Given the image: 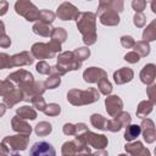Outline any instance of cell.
Wrapping results in <instances>:
<instances>
[{"mask_svg": "<svg viewBox=\"0 0 156 156\" xmlns=\"http://www.w3.org/2000/svg\"><path fill=\"white\" fill-rule=\"evenodd\" d=\"M134 78V72L129 67H122L113 72V80L117 85L126 84Z\"/></svg>", "mask_w": 156, "mask_h": 156, "instance_id": "e0dca14e", "label": "cell"}, {"mask_svg": "<svg viewBox=\"0 0 156 156\" xmlns=\"http://www.w3.org/2000/svg\"><path fill=\"white\" fill-rule=\"evenodd\" d=\"M124 60H126L127 62H129V63H136V62H139L140 57H139V55H138L136 52L129 51V52H127V54L124 55Z\"/></svg>", "mask_w": 156, "mask_h": 156, "instance_id": "bcb514c9", "label": "cell"}, {"mask_svg": "<svg viewBox=\"0 0 156 156\" xmlns=\"http://www.w3.org/2000/svg\"><path fill=\"white\" fill-rule=\"evenodd\" d=\"M76 156H93V154L90 151H80V152H77Z\"/></svg>", "mask_w": 156, "mask_h": 156, "instance_id": "680465c9", "label": "cell"}, {"mask_svg": "<svg viewBox=\"0 0 156 156\" xmlns=\"http://www.w3.org/2000/svg\"><path fill=\"white\" fill-rule=\"evenodd\" d=\"M6 105L5 104H0V117H2L4 115H5V112H6Z\"/></svg>", "mask_w": 156, "mask_h": 156, "instance_id": "6f0895ef", "label": "cell"}, {"mask_svg": "<svg viewBox=\"0 0 156 156\" xmlns=\"http://www.w3.org/2000/svg\"><path fill=\"white\" fill-rule=\"evenodd\" d=\"M123 7L124 2L122 0H101L95 15L101 24L113 27L119 23V12L123 11Z\"/></svg>", "mask_w": 156, "mask_h": 156, "instance_id": "6da1fadb", "label": "cell"}, {"mask_svg": "<svg viewBox=\"0 0 156 156\" xmlns=\"http://www.w3.org/2000/svg\"><path fill=\"white\" fill-rule=\"evenodd\" d=\"M77 28L83 37V43L85 45L95 44L98 35H96V15L93 12H79L78 17L76 18Z\"/></svg>", "mask_w": 156, "mask_h": 156, "instance_id": "7a4b0ae2", "label": "cell"}, {"mask_svg": "<svg viewBox=\"0 0 156 156\" xmlns=\"http://www.w3.org/2000/svg\"><path fill=\"white\" fill-rule=\"evenodd\" d=\"M144 145L141 141H130L128 144L124 145V150L127 154H129L130 156H138L143 150H144Z\"/></svg>", "mask_w": 156, "mask_h": 156, "instance_id": "484cf974", "label": "cell"}, {"mask_svg": "<svg viewBox=\"0 0 156 156\" xmlns=\"http://www.w3.org/2000/svg\"><path fill=\"white\" fill-rule=\"evenodd\" d=\"M141 134V128L138 124H128L126 127V132H124V139L127 141H134L139 135Z\"/></svg>", "mask_w": 156, "mask_h": 156, "instance_id": "cb8c5ba5", "label": "cell"}, {"mask_svg": "<svg viewBox=\"0 0 156 156\" xmlns=\"http://www.w3.org/2000/svg\"><path fill=\"white\" fill-rule=\"evenodd\" d=\"M15 88H16V85H15L12 82H10L9 79L2 80V82L0 83V96L4 98V96L7 95L9 93H11Z\"/></svg>", "mask_w": 156, "mask_h": 156, "instance_id": "74e56055", "label": "cell"}, {"mask_svg": "<svg viewBox=\"0 0 156 156\" xmlns=\"http://www.w3.org/2000/svg\"><path fill=\"white\" fill-rule=\"evenodd\" d=\"M34 62V57L29 51H21L15 54L10 58V66L12 67H21V66H30Z\"/></svg>", "mask_w": 156, "mask_h": 156, "instance_id": "9a60e30c", "label": "cell"}, {"mask_svg": "<svg viewBox=\"0 0 156 156\" xmlns=\"http://www.w3.org/2000/svg\"><path fill=\"white\" fill-rule=\"evenodd\" d=\"M141 133H143V138L147 144H152L156 140V130H155V123L152 119L150 118H143L141 124Z\"/></svg>", "mask_w": 156, "mask_h": 156, "instance_id": "5bb4252c", "label": "cell"}, {"mask_svg": "<svg viewBox=\"0 0 156 156\" xmlns=\"http://www.w3.org/2000/svg\"><path fill=\"white\" fill-rule=\"evenodd\" d=\"M34 132L38 136H46L52 132V126L46 121H41L34 127Z\"/></svg>", "mask_w": 156, "mask_h": 156, "instance_id": "4316f807", "label": "cell"}, {"mask_svg": "<svg viewBox=\"0 0 156 156\" xmlns=\"http://www.w3.org/2000/svg\"><path fill=\"white\" fill-rule=\"evenodd\" d=\"M0 156H10V150L2 143H0Z\"/></svg>", "mask_w": 156, "mask_h": 156, "instance_id": "f5cc1de1", "label": "cell"}, {"mask_svg": "<svg viewBox=\"0 0 156 156\" xmlns=\"http://www.w3.org/2000/svg\"><path fill=\"white\" fill-rule=\"evenodd\" d=\"M15 11L17 15L24 17L28 22L39 21V10L38 7L28 0H18L15 2Z\"/></svg>", "mask_w": 156, "mask_h": 156, "instance_id": "8992f818", "label": "cell"}, {"mask_svg": "<svg viewBox=\"0 0 156 156\" xmlns=\"http://www.w3.org/2000/svg\"><path fill=\"white\" fill-rule=\"evenodd\" d=\"M45 90H46V88H45L44 82H41V80H34L33 87L30 88V90H29L26 95H23V100L27 101V102H29L34 96H37V95H43V94L45 93Z\"/></svg>", "mask_w": 156, "mask_h": 156, "instance_id": "ffe728a7", "label": "cell"}, {"mask_svg": "<svg viewBox=\"0 0 156 156\" xmlns=\"http://www.w3.org/2000/svg\"><path fill=\"white\" fill-rule=\"evenodd\" d=\"M50 38H51V40H54V41H56V43H58V44H62V43H65L66 39H67V32H66V29L62 28V27H56V28L52 29V32H51V34H50Z\"/></svg>", "mask_w": 156, "mask_h": 156, "instance_id": "83f0119b", "label": "cell"}, {"mask_svg": "<svg viewBox=\"0 0 156 156\" xmlns=\"http://www.w3.org/2000/svg\"><path fill=\"white\" fill-rule=\"evenodd\" d=\"M44 84H45V88H46V89H56V88L61 84V77L50 74V76L46 78V80L44 82Z\"/></svg>", "mask_w": 156, "mask_h": 156, "instance_id": "8d00e7d4", "label": "cell"}, {"mask_svg": "<svg viewBox=\"0 0 156 156\" xmlns=\"http://www.w3.org/2000/svg\"><path fill=\"white\" fill-rule=\"evenodd\" d=\"M100 99V93L96 88H88L87 90L71 89L67 93V101L73 106H83L94 104Z\"/></svg>", "mask_w": 156, "mask_h": 156, "instance_id": "277c9868", "label": "cell"}, {"mask_svg": "<svg viewBox=\"0 0 156 156\" xmlns=\"http://www.w3.org/2000/svg\"><path fill=\"white\" fill-rule=\"evenodd\" d=\"M62 130L66 135H76V124L66 123V124H63Z\"/></svg>", "mask_w": 156, "mask_h": 156, "instance_id": "7dc6e473", "label": "cell"}, {"mask_svg": "<svg viewBox=\"0 0 156 156\" xmlns=\"http://www.w3.org/2000/svg\"><path fill=\"white\" fill-rule=\"evenodd\" d=\"M77 152H78V149H77V144L74 143V140L66 141L62 144V147H61L62 156H76Z\"/></svg>", "mask_w": 156, "mask_h": 156, "instance_id": "f546056e", "label": "cell"}, {"mask_svg": "<svg viewBox=\"0 0 156 156\" xmlns=\"http://www.w3.org/2000/svg\"><path fill=\"white\" fill-rule=\"evenodd\" d=\"M6 79H9L10 82H12L18 89H21L22 93H23V95H26L30 90V88L33 87V83H34L33 74L29 71H26V69L15 71V72L10 73Z\"/></svg>", "mask_w": 156, "mask_h": 156, "instance_id": "5b68a950", "label": "cell"}, {"mask_svg": "<svg viewBox=\"0 0 156 156\" xmlns=\"http://www.w3.org/2000/svg\"><path fill=\"white\" fill-rule=\"evenodd\" d=\"M16 116H18L22 119H35L37 118V111L33 107L29 106H21L16 110Z\"/></svg>", "mask_w": 156, "mask_h": 156, "instance_id": "603a6c76", "label": "cell"}, {"mask_svg": "<svg viewBox=\"0 0 156 156\" xmlns=\"http://www.w3.org/2000/svg\"><path fill=\"white\" fill-rule=\"evenodd\" d=\"M35 69L38 73L40 74H50V69H51V66H49V63L46 61H39L37 65H35Z\"/></svg>", "mask_w": 156, "mask_h": 156, "instance_id": "ab89813d", "label": "cell"}, {"mask_svg": "<svg viewBox=\"0 0 156 156\" xmlns=\"http://www.w3.org/2000/svg\"><path fill=\"white\" fill-rule=\"evenodd\" d=\"M122 128H123V126L119 123V121L116 117H113L112 119H106V126H105L106 130L116 133V132H119Z\"/></svg>", "mask_w": 156, "mask_h": 156, "instance_id": "836d02e7", "label": "cell"}, {"mask_svg": "<svg viewBox=\"0 0 156 156\" xmlns=\"http://www.w3.org/2000/svg\"><path fill=\"white\" fill-rule=\"evenodd\" d=\"M140 80L146 84V85H151L155 83V79H156V66L154 63H147L145 65L141 71H140Z\"/></svg>", "mask_w": 156, "mask_h": 156, "instance_id": "2e32d148", "label": "cell"}, {"mask_svg": "<svg viewBox=\"0 0 156 156\" xmlns=\"http://www.w3.org/2000/svg\"><path fill=\"white\" fill-rule=\"evenodd\" d=\"M87 130H89V128H88V126L85 124V123H77L76 124V134H82V133H84V132H87Z\"/></svg>", "mask_w": 156, "mask_h": 156, "instance_id": "f907efd6", "label": "cell"}, {"mask_svg": "<svg viewBox=\"0 0 156 156\" xmlns=\"http://www.w3.org/2000/svg\"><path fill=\"white\" fill-rule=\"evenodd\" d=\"M9 9V2L5 0H0V16H4L7 12Z\"/></svg>", "mask_w": 156, "mask_h": 156, "instance_id": "816d5d0a", "label": "cell"}, {"mask_svg": "<svg viewBox=\"0 0 156 156\" xmlns=\"http://www.w3.org/2000/svg\"><path fill=\"white\" fill-rule=\"evenodd\" d=\"M118 121H119V123L123 126V127H127L128 124H130V121H132V117H130V115L128 113V112H124V111H122V112H119L117 116H115Z\"/></svg>", "mask_w": 156, "mask_h": 156, "instance_id": "b9f144b4", "label": "cell"}, {"mask_svg": "<svg viewBox=\"0 0 156 156\" xmlns=\"http://www.w3.org/2000/svg\"><path fill=\"white\" fill-rule=\"evenodd\" d=\"M156 40V21H151L143 32V41L150 43Z\"/></svg>", "mask_w": 156, "mask_h": 156, "instance_id": "d4e9b609", "label": "cell"}, {"mask_svg": "<svg viewBox=\"0 0 156 156\" xmlns=\"http://www.w3.org/2000/svg\"><path fill=\"white\" fill-rule=\"evenodd\" d=\"M73 54H74V56H76L77 60H79L80 62H83L84 60L89 58V56H90V50H89L87 46H82V48H77V49L73 51Z\"/></svg>", "mask_w": 156, "mask_h": 156, "instance_id": "d590c367", "label": "cell"}, {"mask_svg": "<svg viewBox=\"0 0 156 156\" xmlns=\"http://www.w3.org/2000/svg\"><path fill=\"white\" fill-rule=\"evenodd\" d=\"M55 17H56V15L50 10H40L39 11V21L40 22L51 24L55 21Z\"/></svg>", "mask_w": 156, "mask_h": 156, "instance_id": "e575fe53", "label": "cell"}, {"mask_svg": "<svg viewBox=\"0 0 156 156\" xmlns=\"http://www.w3.org/2000/svg\"><path fill=\"white\" fill-rule=\"evenodd\" d=\"M151 9H152V12H155V13H156V6H155V1H152V2H151Z\"/></svg>", "mask_w": 156, "mask_h": 156, "instance_id": "91938a15", "label": "cell"}, {"mask_svg": "<svg viewBox=\"0 0 156 156\" xmlns=\"http://www.w3.org/2000/svg\"><path fill=\"white\" fill-rule=\"evenodd\" d=\"M82 67V62L76 58L73 51H63L57 56V63L51 66L50 74L62 77L69 71H78Z\"/></svg>", "mask_w": 156, "mask_h": 156, "instance_id": "3957f363", "label": "cell"}, {"mask_svg": "<svg viewBox=\"0 0 156 156\" xmlns=\"http://www.w3.org/2000/svg\"><path fill=\"white\" fill-rule=\"evenodd\" d=\"M133 23L136 28H143L146 23V17L143 12H139V13H135L134 17H133Z\"/></svg>", "mask_w": 156, "mask_h": 156, "instance_id": "60d3db41", "label": "cell"}, {"mask_svg": "<svg viewBox=\"0 0 156 156\" xmlns=\"http://www.w3.org/2000/svg\"><path fill=\"white\" fill-rule=\"evenodd\" d=\"M10 156H21V155H18V154H13V155H10Z\"/></svg>", "mask_w": 156, "mask_h": 156, "instance_id": "94428289", "label": "cell"}, {"mask_svg": "<svg viewBox=\"0 0 156 156\" xmlns=\"http://www.w3.org/2000/svg\"><path fill=\"white\" fill-rule=\"evenodd\" d=\"M105 107L106 112L110 117L117 116L123 110V101L118 95H107L105 99Z\"/></svg>", "mask_w": 156, "mask_h": 156, "instance_id": "7c38bea8", "label": "cell"}, {"mask_svg": "<svg viewBox=\"0 0 156 156\" xmlns=\"http://www.w3.org/2000/svg\"><path fill=\"white\" fill-rule=\"evenodd\" d=\"M11 127L17 134H21V135H24V136H29L30 133H32V127L29 126V123H27L24 119L20 118L18 116L12 117Z\"/></svg>", "mask_w": 156, "mask_h": 156, "instance_id": "ac0fdd59", "label": "cell"}, {"mask_svg": "<svg viewBox=\"0 0 156 156\" xmlns=\"http://www.w3.org/2000/svg\"><path fill=\"white\" fill-rule=\"evenodd\" d=\"M118 156H127V155H126V154H119Z\"/></svg>", "mask_w": 156, "mask_h": 156, "instance_id": "6125c7cd", "label": "cell"}, {"mask_svg": "<svg viewBox=\"0 0 156 156\" xmlns=\"http://www.w3.org/2000/svg\"><path fill=\"white\" fill-rule=\"evenodd\" d=\"M52 29H54V28L51 27V24L45 23V22H40V21L35 22V23L33 24V27H32L33 33H35L37 35H40V37H45V38H46V37H50Z\"/></svg>", "mask_w": 156, "mask_h": 156, "instance_id": "44dd1931", "label": "cell"}, {"mask_svg": "<svg viewBox=\"0 0 156 156\" xmlns=\"http://www.w3.org/2000/svg\"><path fill=\"white\" fill-rule=\"evenodd\" d=\"M154 102H151L150 100H143L139 102L138 107H136V117L139 118H145L147 115H150L154 110Z\"/></svg>", "mask_w": 156, "mask_h": 156, "instance_id": "7402d4cb", "label": "cell"}, {"mask_svg": "<svg viewBox=\"0 0 156 156\" xmlns=\"http://www.w3.org/2000/svg\"><path fill=\"white\" fill-rule=\"evenodd\" d=\"M10 45H11V39H10V37H9L7 34L2 35V37L0 38V48H10Z\"/></svg>", "mask_w": 156, "mask_h": 156, "instance_id": "681fc988", "label": "cell"}, {"mask_svg": "<svg viewBox=\"0 0 156 156\" xmlns=\"http://www.w3.org/2000/svg\"><path fill=\"white\" fill-rule=\"evenodd\" d=\"M138 156H151V152H150V150H149V149L144 147V150H143Z\"/></svg>", "mask_w": 156, "mask_h": 156, "instance_id": "9f6ffc18", "label": "cell"}, {"mask_svg": "<svg viewBox=\"0 0 156 156\" xmlns=\"http://www.w3.org/2000/svg\"><path fill=\"white\" fill-rule=\"evenodd\" d=\"M43 112L49 117H55V116H58L61 113V106L58 104H55V102L46 104Z\"/></svg>", "mask_w": 156, "mask_h": 156, "instance_id": "d6a6232c", "label": "cell"}, {"mask_svg": "<svg viewBox=\"0 0 156 156\" xmlns=\"http://www.w3.org/2000/svg\"><path fill=\"white\" fill-rule=\"evenodd\" d=\"M1 143L5 144L10 151H23L28 146L29 136H24V135H21V134L7 135L2 139Z\"/></svg>", "mask_w": 156, "mask_h": 156, "instance_id": "ba28073f", "label": "cell"}, {"mask_svg": "<svg viewBox=\"0 0 156 156\" xmlns=\"http://www.w3.org/2000/svg\"><path fill=\"white\" fill-rule=\"evenodd\" d=\"M30 54L39 61H44V58H54L56 55L48 43H34L30 48Z\"/></svg>", "mask_w": 156, "mask_h": 156, "instance_id": "30bf717a", "label": "cell"}, {"mask_svg": "<svg viewBox=\"0 0 156 156\" xmlns=\"http://www.w3.org/2000/svg\"><path fill=\"white\" fill-rule=\"evenodd\" d=\"M119 41H121V45L123 48H126V49H132L134 46V44H135L134 38L130 37V35H123V37H121Z\"/></svg>", "mask_w": 156, "mask_h": 156, "instance_id": "7bdbcfd3", "label": "cell"}, {"mask_svg": "<svg viewBox=\"0 0 156 156\" xmlns=\"http://www.w3.org/2000/svg\"><path fill=\"white\" fill-rule=\"evenodd\" d=\"M132 7L135 11V13L143 12L146 7V1L145 0H133L132 1Z\"/></svg>", "mask_w": 156, "mask_h": 156, "instance_id": "ee69618b", "label": "cell"}, {"mask_svg": "<svg viewBox=\"0 0 156 156\" xmlns=\"http://www.w3.org/2000/svg\"><path fill=\"white\" fill-rule=\"evenodd\" d=\"M146 93H147V96H149V100L151 101V102H156V85L155 84H151V85H149V88H147V90H146Z\"/></svg>", "mask_w": 156, "mask_h": 156, "instance_id": "c3c4849f", "label": "cell"}, {"mask_svg": "<svg viewBox=\"0 0 156 156\" xmlns=\"http://www.w3.org/2000/svg\"><path fill=\"white\" fill-rule=\"evenodd\" d=\"M23 100V93H22V90L21 89H18L17 87L11 91V93H9L7 95H5L4 98H2V104H5L6 105V107H9V108H11V107H13L15 105H17L20 101H22Z\"/></svg>", "mask_w": 156, "mask_h": 156, "instance_id": "d6986e66", "label": "cell"}, {"mask_svg": "<svg viewBox=\"0 0 156 156\" xmlns=\"http://www.w3.org/2000/svg\"><path fill=\"white\" fill-rule=\"evenodd\" d=\"M105 78H107V72L100 67H88L83 72V79L87 83H98Z\"/></svg>", "mask_w": 156, "mask_h": 156, "instance_id": "4fadbf2b", "label": "cell"}, {"mask_svg": "<svg viewBox=\"0 0 156 156\" xmlns=\"http://www.w3.org/2000/svg\"><path fill=\"white\" fill-rule=\"evenodd\" d=\"M98 89H99L98 91L100 94L107 96V95H110L112 93V84L108 82L107 78H105V79H101V80L98 82Z\"/></svg>", "mask_w": 156, "mask_h": 156, "instance_id": "1f68e13d", "label": "cell"}, {"mask_svg": "<svg viewBox=\"0 0 156 156\" xmlns=\"http://www.w3.org/2000/svg\"><path fill=\"white\" fill-rule=\"evenodd\" d=\"M133 51L134 52H136L138 55H139V57H146L149 54H150V44L149 43H146V41H143V40H140V41H136L135 44H134V46H133Z\"/></svg>", "mask_w": 156, "mask_h": 156, "instance_id": "f1b7e54d", "label": "cell"}, {"mask_svg": "<svg viewBox=\"0 0 156 156\" xmlns=\"http://www.w3.org/2000/svg\"><path fill=\"white\" fill-rule=\"evenodd\" d=\"M0 83H1V82H0Z\"/></svg>", "mask_w": 156, "mask_h": 156, "instance_id": "be15d7a7", "label": "cell"}, {"mask_svg": "<svg viewBox=\"0 0 156 156\" xmlns=\"http://www.w3.org/2000/svg\"><path fill=\"white\" fill-rule=\"evenodd\" d=\"M10 58H11V56L7 55L6 52H0V69L11 68V66H10Z\"/></svg>", "mask_w": 156, "mask_h": 156, "instance_id": "f6af8a7d", "label": "cell"}, {"mask_svg": "<svg viewBox=\"0 0 156 156\" xmlns=\"http://www.w3.org/2000/svg\"><path fill=\"white\" fill-rule=\"evenodd\" d=\"M90 124L96 128V129H100V130H106L105 129V126H106V118L99 113H93L90 116Z\"/></svg>", "mask_w": 156, "mask_h": 156, "instance_id": "4dcf8cb0", "label": "cell"}, {"mask_svg": "<svg viewBox=\"0 0 156 156\" xmlns=\"http://www.w3.org/2000/svg\"><path fill=\"white\" fill-rule=\"evenodd\" d=\"M6 33H5V23L0 20V38L2 37V35H5Z\"/></svg>", "mask_w": 156, "mask_h": 156, "instance_id": "11a10c76", "label": "cell"}, {"mask_svg": "<svg viewBox=\"0 0 156 156\" xmlns=\"http://www.w3.org/2000/svg\"><path fill=\"white\" fill-rule=\"evenodd\" d=\"M55 15L61 21H71V20H76L78 17L79 11H78V9L73 4L65 1L61 5H58Z\"/></svg>", "mask_w": 156, "mask_h": 156, "instance_id": "9c48e42d", "label": "cell"}, {"mask_svg": "<svg viewBox=\"0 0 156 156\" xmlns=\"http://www.w3.org/2000/svg\"><path fill=\"white\" fill-rule=\"evenodd\" d=\"M30 102H32V105H33L37 110H39V111H44V108H45V106H46V102H45V100H44V98H43L41 95L34 96V98L30 100Z\"/></svg>", "mask_w": 156, "mask_h": 156, "instance_id": "f35d334b", "label": "cell"}, {"mask_svg": "<svg viewBox=\"0 0 156 156\" xmlns=\"http://www.w3.org/2000/svg\"><path fill=\"white\" fill-rule=\"evenodd\" d=\"M93 156H108V154L105 149H102V150H98L96 152H94Z\"/></svg>", "mask_w": 156, "mask_h": 156, "instance_id": "db71d44e", "label": "cell"}, {"mask_svg": "<svg viewBox=\"0 0 156 156\" xmlns=\"http://www.w3.org/2000/svg\"><path fill=\"white\" fill-rule=\"evenodd\" d=\"M29 156H56V151L50 143L37 141L30 147Z\"/></svg>", "mask_w": 156, "mask_h": 156, "instance_id": "8fae6325", "label": "cell"}, {"mask_svg": "<svg viewBox=\"0 0 156 156\" xmlns=\"http://www.w3.org/2000/svg\"><path fill=\"white\" fill-rule=\"evenodd\" d=\"M76 135H80L84 141L87 143L88 146H91V147H95L96 150H102L107 146L108 144V139L107 136H105L104 134H96V133H93L90 130H87L82 134H76Z\"/></svg>", "mask_w": 156, "mask_h": 156, "instance_id": "52a82bcc", "label": "cell"}]
</instances>
